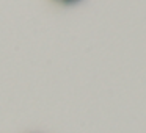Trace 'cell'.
<instances>
[{"instance_id":"6da1fadb","label":"cell","mask_w":146,"mask_h":133,"mask_svg":"<svg viewBox=\"0 0 146 133\" xmlns=\"http://www.w3.org/2000/svg\"><path fill=\"white\" fill-rule=\"evenodd\" d=\"M58 3H63V5H74V3H79L82 0H57Z\"/></svg>"}]
</instances>
